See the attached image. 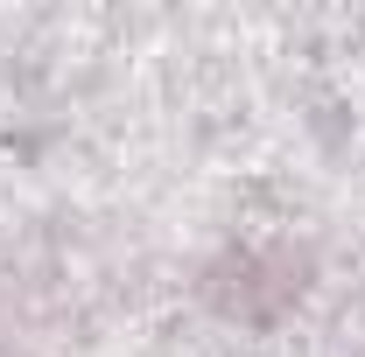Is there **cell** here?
Segmentation results:
<instances>
[{
  "label": "cell",
  "instance_id": "cell-1",
  "mask_svg": "<svg viewBox=\"0 0 365 357\" xmlns=\"http://www.w3.org/2000/svg\"><path fill=\"white\" fill-rule=\"evenodd\" d=\"M309 294H317V252L302 238H288V231L225 238L197 267V302L225 329H246V336H274L281 322L302 315Z\"/></svg>",
  "mask_w": 365,
  "mask_h": 357
}]
</instances>
